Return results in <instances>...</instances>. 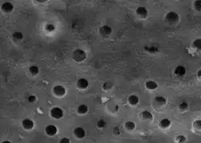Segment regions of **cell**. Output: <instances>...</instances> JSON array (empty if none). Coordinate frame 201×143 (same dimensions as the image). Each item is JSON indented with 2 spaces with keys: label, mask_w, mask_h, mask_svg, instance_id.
<instances>
[{
  "label": "cell",
  "mask_w": 201,
  "mask_h": 143,
  "mask_svg": "<svg viewBox=\"0 0 201 143\" xmlns=\"http://www.w3.org/2000/svg\"><path fill=\"white\" fill-rule=\"evenodd\" d=\"M87 57V55L85 53V51L82 50V49H80V48H78L76 50L73 51V59L77 62V63H82L83 62Z\"/></svg>",
  "instance_id": "cell-1"
},
{
  "label": "cell",
  "mask_w": 201,
  "mask_h": 143,
  "mask_svg": "<svg viewBox=\"0 0 201 143\" xmlns=\"http://www.w3.org/2000/svg\"><path fill=\"white\" fill-rule=\"evenodd\" d=\"M165 20L169 24H175V23H177L179 22L180 16H179V15L177 14L176 12L171 11V12H168L167 14H166Z\"/></svg>",
  "instance_id": "cell-2"
},
{
  "label": "cell",
  "mask_w": 201,
  "mask_h": 143,
  "mask_svg": "<svg viewBox=\"0 0 201 143\" xmlns=\"http://www.w3.org/2000/svg\"><path fill=\"white\" fill-rule=\"evenodd\" d=\"M112 28L108 25H103L99 28V35L104 38H109L112 34Z\"/></svg>",
  "instance_id": "cell-3"
},
{
  "label": "cell",
  "mask_w": 201,
  "mask_h": 143,
  "mask_svg": "<svg viewBox=\"0 0 201 143\" xmlns=\"http://www.w3.org/2000/svg\"><path fill=\"white\" fill-rule=\"evenodd\" d=\"M166 98L165 97L162 96H157L154 98V103L153 105L156 108H161L163 107L164 106L166 105Z\"/></svg>",
  "instance_id": "cell-4"
},
{
  "label": "cell",
  "mask_w": 201,
  "mask_h": 143,
  "mask_svg": "<svg viewBox=\"0 0 201 143\" xmlns=\"http://www.w3.org/2000/svg\"><path fill=\"white\" fill-rule=\"evenodd\" d=\"M53 93L55 96L58 97V98H62L65 95L66 93V89L64 86L62 85H57L53 88Z\"/></svg>",
  "instance_id": "cell-5"
},
{
  "label": "cell",
  "mask_w": 201,
  "mask_h": 143,
  "mask_svg": "<svg viewBox=\"0 0 201 143\" xmlns=\"http://www.w3.org/2000/svg\"><path fill=\"white\" fill-rule=\"evenodd\" d=\"M50 115L55 119H61L64 116V111L60 107H53L50 110Z\"/></svg>",
  "instance_id": "cell-6"
},
{
  "label": "cell",
  "mask_w": 201,
  "mask_h": 143,
  "mask_svg": "<svg viewBox=\"0 0 201 143\" xmlns=\"http://www.w3.org/2000/svg\"><path fill=\"white\" fill-rule=\"evenodd\" d=\"M45 133L48 136H54L57 133V127L54 124H48L45 128Z\"/></svg>",
  "instance_id": "cell-7"
},
{
  "label": "cell",
  "mask_w": 201,
  "mask_h": 143,
  "mask_svg": "<svg viewBox=\"0 0 201 143\" xmlns=\"http://www.w3.org/2000/svg\"><path fill=\"white\" fill-rule=\"evenodd\" d=\"M140 119L146 122H151L153 120V114L147 110H144L140 113Z\"/></svg>",
  "instance_id": "cell-8"
},
{
  "label": "cell",
  "mask_w": 201,
  "mask_h": 143,
  "mask_svg": "<svg viewBox=\"0 0 201 143\" xmlns=\"http://www.w3.org/2000/svg\"><path fill=\"white\" fill-rule=\"evenodd\" d=\"M22 127H23L25 130H27V131H30V130H32V129H33V127H34V123H33V121H32L31 119H30V118H25V119L22 120Z\"/></svg>",
  "instance_id": "cell-9"
},
{
  "label": "cell",
  "mask_w": 201,
  "mask_h": 143,
  "mask_svg": "<svg viewBox=\"0 0 201 143\" xmlns=\"http://www.w3.org/2000/svg\"><path fill=\"white\" fill-rule=\"evenodd\" d=\"M73 134L77 139H83L86 135V133L82 127H76L73 131Z\"/></svg>",
  "instance_id": "cell-10"
},
{
  "label": "cell",
  "mask_w": 201,
  "mask_h": 143,
  "mask_svg": "<svg viewBox=\"0 0 201 143\" xmlns=\"http://www.w3.org/2000/svg\"><path fill=\"white\" fill-rule=\"evenodd\" d=\"M76 85H77V88L78 89H85L89 87V82L87 79H85V78H80V79H79L76 82Z\"/></svg>",
  "instance_id": "cell-11"
},
{
  "label": "cell",
  "mask_w": 201,
  "mask_h": 143,
  "mask_svg": "<svg viewBox=\"0 0 201 143\" xmlns=\"http://www.w3.org/2000/svg\"><path fill=\"white\" fill-rule=\"evenodd\" d=\"M136 15H137L140 18H141V19L147 18V8L144 7V6H140V7H138L137 10H136Z\"/></svg>",
  "instance_id": "cell-12"
},
{
  "label": "cell",
  "mask_w": 201,
  "mask_h": 143,
  "mask_svg": "<svg viewBox=\"0 0 201 143\" xmlns=\"http://www.w3.org/2000/svg\"><path fill=\"white\" fill-rule=\"evenodd\" d=\"M1 9L3 10V12L9 14L13 10V5L11 2H4L1 6Z\"/></svg>",
  "instance_id": "cell-13"
},
{
  "label": "cell",
  "mask_w": 201,
  "mask_h": 143,
  "mask_svg": "<svg viewBox=\"0 0 201 143\" xmlns=\"http://www.w3.org/2000/svg\"><path fill=\"white\" fill-rule=\"evenodd\" d=\"M186 73V69L183 66H178L174 69V74L178 77H182Z\"/></svg>",
  "instance_id": "cell-14"
},
{
  "label": "cell",
  "mask_w": 201,
  "mask_h": 143,
  "mask_svg": "<svg viewBox=\"0 0 201 143\" xmlns=\"http://www.w3.org/2000/svg\"><path fill=\"white\" fill-rule=\"evenodd\" d=\"M139 102H140V98L136 95H131L128 98V103L131 106H136L139 104Z\"/></svg>",
  "instance_id": "cell-15"
},
{
  "label": "cell",
  "mask_w": 201,
  "mask_h": 143,
  "mask_svg": "<svg viewBox=\"0 0 201 143\" xmlns=\"http://www.w3.org/2000/svg\"><path fill=\"white\" fill-rule=\"evenodd\" d=\"M171 121L168 118H164L159 122V127L162 129H167L171 126Z\"/></svg>",
  "instance_id": "cell-16"
},
{
  "label": "cell",
  "mask_w": 201,
  "mask_h": 143,
  "mask_svg": "<svg viewBox=\"0 0 201 143\" xmlns=\"http://www.w3.org/2000/svg\"><path fill=\"white\" fill-rule=\"evenodd\" d=\"M146 88L147 89H149V90H155L158 88V84L154 82V81H149V82H147L146 84H145Z\"/></svg>",
  "instance_id": "cell-17"
},
{
  "label": "cell",
  "mask_w": 201,
  "mask_h": 143,
  "mask_svg": "<svg viewBox=\"0 0 201 143\" xmlns=\"http://www.w3.org/2000/svg\"><path fill=\"white\" fill-rule=\"evenodd\" d=\"M89 111V107L87 105H84V104H82V105H80L77 108V112L80 114H85L87 112Z\"/></svg>",
  "instance_id": "cell-18"
},
{
  "label": "cell",
  "mask_w": 201,
  "mask_h": 143,
  "mask_svg": "<svg viewBox=\"0 0 201 143\" xmlns=\"http://www.w3.org/2000/svg\"><path fill=\"white\" fill-rule=\"evenodd\" d=\"M192 47L198 51H201V38H196L192 42Z\"/></svg>",
  "instance_id": "cell-19"
},
{
  "label": "cell",
  "mask_w": 201,
  "mask_h": 143,
  "mask_svg": "<svg viewBox=\"0 0 201 143\" xmlns=\"http://www.w3.org/2000/svg\"><path fill=\"white\" fill-rule=\"evenodd\" d=\"M13 38L15 40H17V41H20L22 40V38H23V34L20 31H15V32H13V35H12Z\"/></svg>",
  "instance_id": "cell-20"
},
{
  "label": "cell",
  "mask_w": 201,
  "mask_h": 143,
  "mask_svg": "<svg viewBox=\"0 0 201 143\" xmlns=\"http://www.w3.org/2000/svg\"><path fill=\"white\" fill-rule=\"evenodd\" d=\"M136 127V124L134 123L133 122H126L125 124H124V128L127 130V131H133L134 129H135Z\"/></svg>",
  "instance_id": "cell-21"
},
{
  "label": "cell",
  "mask_w": 201,
  "mask_h": 143,
  "mask_svg": "<svg viewBox=\"0 0 201 143\" xmlns=\"http://www.w3.org/2000/svg\"><path fill=\"white\" fill-rule=\"evenodd\" d=\"M102 88H103L104 90H105V91H108V90H110L113 88V83L111 82H105L103 84Z\"/></svg>",
  "instance_id": "cell-22"
},
{
  "label": "cell",
  "mask_w": 201,
  "mask_h": 143,
  "mask_svg": "<svg viewBox=\"0 0 201 143\" xmlns=\"http://www.w3.org/2000/svg\"><path fill=\"white\" fill-rule=\"evenodd\" d=\"M29 71H30V73H31L32 75H37V74H38L39 69H38V67L36 66H31L30 67Z\"/></svg>",
  "instance_id": "cell-23"
},
{
  "label": "cell",
  "mask_w": 201,
  "mask_h": 143,
  "mask_svg": "<svg viewBox=\"0 0 201 143\" xmlns=\"http://www.w3.org/2000/svg\"><path fill=\"white\" fill-rule=\"evenodd\" d=\"M194 9L198 12H201V0H197L193 3Z\"/></svg>",
  "instance_id": "cell-24"
},
{
  "label": "cell",
  "mask_w": 201,
  "mask_h": 143,
  "mask_svg": "<svg viewBox=\"0 0 201 143\" xmlns=\"http://www.w3.org/2000/svg\"><path fill=\"white\" fill-rule=\"evenodd\" d=\"M193 128L196 131H201V120H196L193 123Z\"/></svg>",
  "instance_id": "cell-25"
},
{
  "label": "cell",
  "mask_w": 201,
  "mask_h": 143,
  "mask_svg": "<svg viewBox=\"0 0 201 143\" xmlns=\"http://www.w3.org/2000/svg\"><path fill=\"white\" fill-rule=\"evenodd\" d=\"M179 108L181 111H186L189 108V105H188L187 102H181L180 105H179Z\"/></svg>",
  "instance_id": "cell-26"
},
{
  "label": "cell",
  "mask_w": 201,
  "mask_h": 143,
  "mask_svg": "<svg viewBox=\"0 0 201 143\" xmlns=\"http://www.w3.org/2000/svg\"><path fill=\"white\" fill-rule=\"evenodd\" d=\"M105 125H106V122H105L104 119H99V120H98V122H97V126H98V128L102 129V128H104Z\"/></svg>",
  "instance_id": "cell-27"
},
{
  "label": "cell",
  "mask_w": 201,
  "mask_h": 143,
  "mask_svg": "<svg viewBox=\"0 0 201 143\" xmlns=\"http://www.w3.org/2000/svg\"><path fill=\"white\" fill-rule=\"evenodd\" d=\"M175 140L178 142V143H184L186 140H187V139H186V137L184 136V135H178L177 137H176V139H175Z\"/></svg>",
  "instance_id": "cell-28"
},
{
  "label": "cell",
  "mask_w": 201,
  "mask_h": 143,
  "mask_svg": "<svg viewBox=\"0 0 201 143\" xmlns=\"http://www.w3.org/2000/svg\"><path fill=\"white\" fill-rule=\"evenodd\" d=\"M45 29H46V31H48V32H52V31H55V29H56V28H55V26H54V24L48 23V24H47V25H46Z\"/></svg>",
  "instance_id": "cell-29"
},
{
  "label": "cell",
  "mask_w": 201,
  "mask_h": 143,
  "mask_svg": "<svg viewBox=\"0 0 201 143\" xmlns=\"http://www.w3.org/2000/svg\"><path fill=\"white\" fill-rule=\"evenodd\" d=\"M59 143H71V141H70L69 138H67V137H64V138H62V139L60 140Z\"/></svg>",
  "instance_id": "cell-30"
},
{
  "label": "cell",
  "mask_w": 201,
  "mask_h": 143,
  "mask_svg": "<svg viewBox=\"0 0 201 143\" xmlns=\"http://www.w3.org/2000/svg\"><path fill=\"white\" fill-rule=\"evenodd\" d=\"M28 100H29V102H31V103H34V102L37 100V98H36V97H35L34 95H31V96H29Z\"/></svg>",
  "instance_id": "cell-31"
},
{
  "label": "cell",
  "mask_w": 201,
  "mask_h": 143,
  "mask_svg": "<svg viewBox=\"0 0 201 143\" xmlns=\"http://www.w3.org/2000/svg\"><path fill=\"white\" fill-rule=\"evenodd\" d=\"M114 133L115 134V135H119L120 134V129H119V127H114Z\"/></svg>",
  "instance_id": "cell-32"
},
{
  "label": "cell",
  "mask_w": 201,
  "mask_h": 143,
  "mask_svg": "<svg viewBox=\"0 0 201 143\" xmlns=\"http://www.w3.org/2000/svg\"><path fill=\"white\" fill-rule=\"evenodd\" d=\"M197 76H198V79L201 81V69H199L197 73Z\"/></svg>",
  "instance_id": "cell-33"
},
{
  "label": "cell",
  "mask_w": 201,
  "mask_h": 143,
  "mask_svg": "<svg viewBox=\"0 0 201 143\" xmlns=\"http://www.w3.org/2000/svg\"><path fill=\"white\" fill-rule=\"evenodd\" d=\"M2 143H11V141H9V140H4Z\"/></svg>",
  "instance_id": "cell-34"
}]
</instances>
